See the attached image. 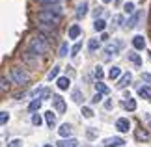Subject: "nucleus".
<instances>
[{
  "label": "nucleus",
  "instance_id": "obj_1",
  "mask_svg": "<svg viewBox=\"0 0 151 147\" xmlns=\"http://www.w3.org/2000/svg\"><path fill=\"white\" fill-rule=\"evenodd\" d=\"M37 21L41 22L43 28H56L58 24H60L62 17L56 15V13H52V11H49V9H41L37 13Z\"/></svg>",
  "mask_w": 151,
  "mask_h": 147
},
{
  "label": "nucleus",
  "instance_id": "obj_2",
  "mask_svg": "<svg viewBox=\"0 0 151 147\" xmlns=\"http://www.w3.org/2000/svg\"><path fill=\"white\" fill-rule=\"evenodd\" d=\"M47 50H49V43L45 39V36H41V34L37 37H32L28 41V52H32V54L39 56V54H45Z\"/></svg>",
  "mask_w": 151,
  "mask_h": 147
},
{
  "label": "nucleus",
  "instance_id": "obj_3",
  "mask_svg": "<svg viewBox=\"0 0 151 147\" xmlns=\"http://www.w3.org/2000/svg\"><path fill=\"white\" fill-rule=\"evenodd\" d=\"M11 78H13L15 84L24 86L30 82V73H26L22 67H11Z\"/></svg>",
  "mask_w": 151,
  "mask_h": 147
},
{
  "label": "nucleus",
  "instance_id": "obj_4",
  "mask_svg": "<svg viewBox=\"0 0 151 147\" xmlns=\"http://www.w3.org/2000/svg\"><path fill=\"white\" fill-rule=\"evenodd\" d=\"M121 47H123V41H114V43H108L106 47H104V54H106V58L118 56V52L121 50Z\"/></svg>",
  "mask_w": 151,
  "mask_h": 147
},
{
  "label": "nucleus",
  "instance_id": "obj_5",
  "mask_svg": "<svg viewBox=\"0 0 151 147\" xmlns=\"http://www.w3.org/2000/svg\"><path fill=\"white\" fill-rule=\"evenodd\" d=\"M50 101H52V108L56 110V114H63V112H65V108H67L65 106V101H63L60 95H52Z\"/></svg>",
  "mask_w": 151,
  "mask_h": 147
},
{
  "label": "nucleus",
  "instance_id": "obj_6",
  "mask_svg": "<svg viewBox=\"0 0 151 147\" xmlns=\"http://www.w3.org/2000/svg\"><path fill=\"white\" fill-rule=\"evenodd\" d=\"M125 143V140L123 138H119V136H112V138H106L104 140V147H121Z\"/></svg>",
  "mask_w": 151,
  "mask_h": 147
},
{
  "label": "nucleus",
  "instance_id": "obj_7",
  "mask_svg": "<svg viewBox=\"0 0 151 147\" xmlns=\"http://www.w3.org/2000/svg\"><path fill=\"white\" fill-rule=\"evenodd\" d=\"M116 128H118L119 132H127L131 128V121L127 119V117H119V119H116Z\"/></svg>",
  "mask_w": 151,
  "mask_h": 147
},
{
  "label": "nucleus",
  "instance_id": "obj_8",
  "mask_svg": "<svg viewBox=\"0 0 151 147\" xmlns=\"http://www.w3.org/2000/svg\"><path fill=\"white\" fill-rule=\"evenodd\" d=\"M132 47H134V50H144L146 49V37H144L142 34L134 36L132 37Z\"/></svg>",
  "mask_w": 151,
  "mask_h": 147
},
{
  "label": "nucleus",
  "instance_id": "obj_9",
  "mask_svg": "<svg viewBox=\"0 0 151 147\" xmlns=\"http://www.w3.org/2000/svg\"><path fill=\"white\" fill-rule=\"evenodd\" d=\"M131 82H132V75H131V73H125V75L119 78V82L116 84V87H118V90H125V87L129 86Z\"/></svg>",
  "mask_w": 151,
  "mask_h": 147
},
{
  "label": "nucleus",
  "instance_id": "obj_10",
  "mask_svg": "<svg viewBox=\"0 0 151 147\" xmlns=\"http://www.w3.org/2000/svg\"><path fill=\"white\" fill-rule=\"evenodd\" d=\"M58 134H60L62 138H67L69 140V138H71V134H73V127L69 125V123H63V125L58 128Z\"/></svg>",
  "mask_w": 151,
  "mask_h": 147
},
{
  "label": "nucleus",
  "instance_id": "obj_11",
  "mask_svg": "<svg viewBox=\"0 0 151 147\" xmlns=\"http://www.w3.org/2000/svg\"><path fill=\"white\" fill-rule=\"evenodd\" d=\"M56 86H58V90L65 91V90H69V86H71V82H69V78H67V76H60V78L56 80Z\"/></svg>",
  "mask_w": 151,
  "mask_h": 147
},
{
  "label": "nucleus",
  "instance_id": "obj_12",
  "mask_svg": "<svg viewBox=\"0 0 151 147\" xmlns=\"http://www.w3.org/2000/svg\"><path fill=\"white\" fill-rule=\"evenodd\" d=\"M71 99H73L77 104H82V101H84V93H82V90H80V87H75L73 93H71Z\"/></svg>",
  "mask_w": 151,
  "mask_h": 147
},
{
  "label": "nucleus",
  "instance_id": "obj_13",
  "mask_svg": "<svg viewBox=\"0 0 151 147\" xmlns=\"http://www.w3.org/2000/svg\"><path fill=\"white\" fill-rule=\"evenodd\" d=\"M82 34V28H80L78 24H73L71 28H69V32H67V36L69 39H78V36Z\"/></svg>",
  "mask_w": 151,
  "mask_h": 147
},
{
  "label": "nucleus",
  "instance_id": "obj_14",
  "mask_svg": "<svg viewBox=\"0 0 151 147\" xmlns=\"http://www.w3.org/2000/svg\"><path fill=\"white\" fill-rule=\"evenodd\" d=\"M136 93H138V97H140V99H151V87L149 86H140Z\"/></svg>",
  "mask_w": 151,
  "mask_h": 147
},
{
  "label": "nucleus",
  "instance_id": "obj_15",
  "mask_svg": "<svg viewBox=\"0 0 151 147\" xmlns=\"http://www.w3.org/2000/svg\"><path fill=\"white\" fill-rule=\"evenodd\" d=\"M86 15H88V2L84 0V2H80L77 6V17L80 19V17H86Z\"/></svg>",
  "mask_w": 151,
  "mask_h": 147
},
{
  "label": "nucleus",
  "instance_id": "obj_16",
  "mask_svg": "<svg viewBox=\"0 0 151 147\" xmlns=\"http://www.w3.org/2000/svg\"><path fill=\"white\" fill-rule=\"evenodd\" d=\"M140 17H142V13H140V11L132 13V15H131V19L127 21V24H125V26H127V28H134V26H136V22L140 21Z\"/></svg>",
  "mask_w": 151,
  "mask_h": 147
},
{
  "label": "nucleus",
  "instance_id": "obj_17",
  "mask_svg": "<svg viewBox=\"0 0 151 147\" xmlns=\"http://www.w3.org/2000/svg\"><path fill=\"white\" fill-rule=\"evenodd\" d=\"M45 121H47V125H49V127L52 128V127L56 125V114H54V112H52V110L45 112Z\"/></svg>",
  "mask_w": 151,
  "mask_h": 147
},
{
  "label": "nucleus",
  "instance_id": "obj_18",
  "mask_svg": "<svg viewBox=\"0 0 151 147\" xmlns=\"http://www.w3.org/2000/svg\"><path fill=\"white\" fill-rule=\"evenodd\" d=\"M123 108L127 110V112H134L136 110V99H125L123 101Z\"/></svg>",
  "mask_w": 151,
  "mask_h": 147
},
{
  "label": "nucleus",
  "instance_id": "obj_19",
  "mask_svg": "<svg viewBox=\"0 0 151 147\" xmlns=\"http://www.w3.org/2000/svg\"><path fill=\"white\" fill-rule=\"evenodd\" d=\"M127 58H129V60L134 63V65H138V67H142V56L140 54H136L134 50L132 52H129V54H127Z\"/></svg>",
  "mask_w": 151,
  "mask_h": 147
},
{
  "label": "nucleus",
  "instance_id": "obj_20",
  "mask_svg": "<svg viewBox=\"0 0 151 147\" xmlns=\"http://www.w3.org/2000/svg\"><path fill=\"white\" fill-rule=\"evenodd\" d=\"M58 147H78V140H75V138L62 140V142H58Z\"/></svg>",
  "mask_w": 151,
  "mask_h": 147
},
{
  "label": "nucleus",
  "instance_id": "obj_21",
  "mask_svg": "<svg viewBox=\"0 0 151 147\" xmlns=\"http://www.w3.org/2000/svg\"><path fill=\"white\" fill-rule=\"evenodd\" d=\"M134 138L142 140V142H147V140H149V132L146 131V128H138V131L134 132Z\"/></svg>",
  "mask_w": 151,
  "mask_h": 147
},
{
  "label": "nucleus",
  "instance_id": "obj_22",
  "mask_svg": "<svg viewBox=\"0 0 151 147\" xmlns=\"http://www.w3.org/2000/svg\"><path fill=\"white\" fill-rule=\"evenodd\" d=\"M110 90H108V86L104 84V82L101 80V82H95V93H101V95H106Z\"/></svg>",
  "mask_w": 151,
  "mask_h": 147
},
{
  "label": "nucleus",
  "instance_id": "obj_23",
  "mask_svg": "<svg viewBox=\"0 0 151 147\" xmlns=\"http://www.w3.org/2000/svg\"><path fill=\"white\" fill-rule=\"evenodd\" d=\"M93 28H95V32H104V28H106V21L104 19H97V21H93Z\"/></svg>",
  "mask_w": 151,
  "mask_h": 147
},
{
  "label": "nucleus",
  "instance_id": "obj_24",
  "mask_svg": "<svg viewBox=\"0 0 151 147\" xmlns=\"http://www.w3.org/2000/svg\"><path fill=\"white\" fill-rule=\"evenodd\" d=\"M99 47H101V39H90L88 41V49H90V52H95V50H99Z\"/></svg>",
  "mask_w": 151,
  "mask_h": 147
},
{
  "label": "nucleus",
  "instance_id": "obj_25",
  "mask_svg": "<svg viewBox=\"0 0 151 147\" xmlns=\"http://www.w3.org/2000/svg\"><path fill=\"white\" fill-rule=\"evenodd\" d=\"M39 108H41V99H32V103L30 104H28V110H30V112H37Z\"/></svg>",
  "mask_w": 151,
  "mask_h": 147
},
{
  "label": "nucleus",
  "instance_id": "obj_26",
  "mask_svg": "<svg viewBox=\"0 0 151 147\" xmlns=\"http://www.w3.org/2000/svg\"><path fill=\"white\" fill-rule=\"evenodd\" d=\"M119 75H121V69H119L118 65H114V67H112V69L108 71V78H110V80H116V78H118Z\"/></svg>",
  "mask_w": 151,
  "mask_h": 147
},
{
  "label": "nucleus",
  "instance_id": "obj_27",
  "mask_svg": "<svg viewBox=\"0 0 151 147\" xmlns=\"http://www.w3.org/2000/svg\"><path fill=\"white\" fill-rule=\"evenodd\" d=\"M62 0H37V4L45 6V8H52V6H58Z\"/></svg>",
  "mask_w": 151,
  "mask_h": 147
},
{
  "label": "nucleus",
  "instance_id": "obj_28",
  "mask_svg": "<svg viewBox=\"0 0 151 147\" xmlns=\"http://www.w3.org/2000/svg\"><path fill=\"white\" fill-rule=\"evenodd\" d=\"M58 73H60V65H54L49 71V75H47V80H54V78H58Z\"/></svg>",
  "mask_w": 151,
  "mask_h": 147
},
{
  "label": "nucleus",
  "instance_id": "obj_29",
  "mask_svg": "<svg viewBox=\"0 0 151 147\" xmlns=\"http://www.w3.org/2000/svg\"><path fill=\"white\" fill-rule=\"evenodd\" d=\"M93 75H95L97 82H101V80H103V76H104V73H103V67H99V65H97V67L93 69Z\"/></svg>",
  "mask_w": 151,
  "mask_h": 147
},
{
  "label": "nucleus",
  "instance_id": "obj_30",
  "mask_svg": "<svg viewBox=\"0 0 151 147\" xmlns=\"http://www.w3.org/2000/svg\"><path fill=\"white\" fill-rule=\"evenodd\" d=\"M67 52H71V50H69V45H67V43H62V45H60V52H58V56H67Z\"/></svg>",
  "mask_w": 151,
  "mask_h": 147
},
{
  "label": "nucleus",
  "instance_id": "obj_31",
  "mask_svg": "<svg viewBox=\"0 0 151 147\" xmlns=\"http://www.w3.org/2000/svg\"><path fill=\"white\" fill-rule=\"evenodd\" d=\"M82 115L86 117V119H90V117H93V110H91L90 106H82Z\"/></svg>",
  "mask_w": 151,
  "mask_h": 147
},
{
  "label": "nucleus",
  "instance_id": "obj_32",
  "mask_svg": "<svg viewBox=\"0 0 151 147\" xmlns=\"http://www.w3.org/2000/svg\"><path fill=\"white\" fill-rule=\"evenodd\" d=\"M32 123H34L36 127H39V125L43 123V117L39 115V114H32Z\"/></svg>",
  "mask_w": 151,
  "mask_h": 147
},
{
  "label": "nucleus",
  "instance_id": "obj_33",
  "mask_svg": "<svg viewBox=\"0 0 151 147\" xmlns=\"http://www.w3.org/2000/svg\"><path fill=\"white\" fill-rule=\"evenodd\" d=\"M80 50H82V43L78 41V43H75V45H73V49H71V56H77Z\"/></svg>",
  "mask_w": 151,
  "mask_h": 147
},
{
  "label": "nucleus",
  "instance_id": "obj_34",
  "mask_svg": "<svg viewBox=\"0 0 151 147\" xmlns=\"http://www.w3.org/2000/svg\"><path fill=\"white\" fill-rule=\"evenodd\" d=\"M0 90H2V91L9 90V80L6 78V76H2V80H0Z\"/></svg>",
  "mask_w": 151,
  "mask_h": 147
},
{
  "label": "nucleus",
  "instance_id": "obj_35",
  "mask_svg": "<svg viewBox=\"0 0 151 147\" xmlns=\"http://www.w3.org/2000/svg\"><path fill=\"white\" fill-rule=\"evenodd\" d=\"M123 9H125L127 15H132V11H134V4H132V2H127V4L123 6Z\"/></svg>",
  "mask_w": 151,
  "mask_h": 147
},
{
  "label": "nucleus",
  "instance_id": "obj_36",
  "mask_svg": "<svg viewBox=\"0 0 151 147\" xmlns=\"http://www.w3.org/2000/svg\"><path fill=\"white\" fill-rule=\"evenodd\" d=\"M9 121V114H8V112H0V123H2V125H6V123H8Z\"/></svg>",
  "mask_w": 151,
  "mask_h": 147
},
{
  "label": "nucleus",
  "instance_id": "obj_37",
  "mask_svg": "<svg viewBox=\"0 0 151 147\" xmlns=\"http://www.w3.org/2000/svg\"><path fill=\"white\" fill-rule=\"evenodd\" d=\"M121 21H123V17H121V15H114V19H112V22H114V28H118V26L121 24Z\"/></svg>",
  "mask_w": 151,
  "mask_h": 147
},
{
  "label": "nucleus",
  "instance_id": "obj_38",
  "mask_svg": "<svg viewBox=\"0 0 151 147\" xmlns=\"http://www.w3.org/2000/svg\"><path fill=\"white\" fill-rule=\"evenodd\" d=\"M101 101H103V95H101V93H95V95L91 97V104H95V103H101Z\"/></svg>",
  "mask_w": 151,
  "mask_h": 147
},
{
  "label": "nucleus",
  "instance_id": "obj_39",
  "mask_svg": "<svg viewBox=\"0 0 151 147\" xmlns=\"http://www.w3.org/2000/svg\"><path fill=\"white\" fill-rule=\"evenodd\" d=\"M101 13H103V8L99 6L97 9H93V19H95V21H97V19H101Z\"/></svg>",
  "mask_w": 151,
  "mask_h": 147
},
{
  "label": "nucleus",
  "instance_id": "obj_40",
  "mask_svg": "<svg viewBox=\"0 0 151 147\" xmlns=\"http://www.w3.org/2000/svg\"><path fill=\"white\" fill-rule=\"evenodd\" d=\"M9 147H22V140H11Z\"/></svg>",
  "mask_w": 151,
  "mask_h": 147
},
{
  "label": "nucleus",
  "instance_id": "obj_41",
  "mask_svg": "<svg viewBox=\"0 0 151 147\" xmlns=\"http://www.w3.org/2000/svg\"><path fill=\"white\" fill-rule=\"evenodd\" d=\"M104 108H106V110H112L114 108V101H112V99H108V101L104 103Z\"/></svg>",
  "mask_w": 151,
  "mask_h": 147
},
{
  "label": "nucleus",
  "instance_id": "obj_42",
  "mask_svg": "<svg viewBox=\"0 0 151 147\" xmlns=\"http://www.w3.org/2000/svg\"><path fill=\"white\" fill-rule=\"evenodd\" d=\"M142 78L146 80V82H151V75H147V73H144V75H142Z\"/></svg>",
  "mask_w": 151,
  "mask_h": 147
},
{
  "label": "nucleus",
  "instance_id": "obj_43",
  "mask_svg": "<svg viewBox=\"0 0 151 147\" xmlns=\"http://www.w3.org/2000/svg\"><path fill=\"white\" fill-rule=\"evenodd\" d=\"M101 41H108V36H106V34H104V32L101 34Z\"/></svg>",
  "mask_w": 151,
  "mask_h": 147
},
{
  "label": "nucleus",
  "instance_id": "obj_44",
  "mask_svg": "<svg viewBox=\"0 0 151 147\" xmlns=\"http://www.w3.org/2000/svg\"><path fill=\"white\" fill-rule=\"evenodd\" d=\"M103 2H104V4H108V2H112V0H103Z\"/></svg>",
  "mask_w": 151,
  "mask_h": 147
},
{
  "label": "nucleus",
  "instance_id": "obj_45",
  "mask_svg": "<svg viewBox=\"0 0 151 147\" xmlns=\"http://www.w3.org/2000/svg\"><path fill=\"white\" fill-rule=\"evenodd\" d=\"M43 147H54V145H43Z\"/></svg>",
  "mask_w": 151,
  "mask_h": 147
}]
</instances>
